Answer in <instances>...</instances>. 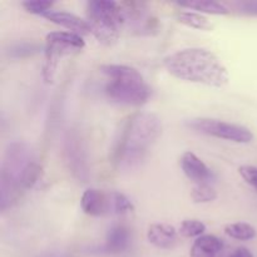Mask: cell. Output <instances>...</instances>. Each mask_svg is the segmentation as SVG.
<instances>
[{
    "mask_svg": "<svg viewBox=\"0 0 257 257\" xmlns=\"http://www.w3.org/2000/svg\"><path fill=\"white\" fill-rule=\"evenodd\" d=\"M163 65L171 75L186 82L221 88L230 80L227 68L217 55L202 48L178 50L166 57Z\"/></svg>",
    "mask_w": 257,
    "mask_h": 257,
    "instance_id": "1",
    "label": "cell"
},
{
    "mask_svg": "<svg viewBox=\"0 0 257 257\" xmlns=\"http://www.w3.org/2000/svg\"><path fill=\"white\" fill-rule=\"evenodd\" d=\"M162 133L161 119L153 113H137L127 123L119 141L117 162L125 168L142 162Z\"/></svg>",
    "mask_w": 257,
    "mask_h": 257,
    "instance_id": "2",
    "label": "cell"
},
{
    "mask_svg": "<svg viewBox=\"0 0 257 257\" xmlns=\"http://www.w3.org/2000/svg\"><path fill=\"white\" fill-rule=\"evenodd\" d=\"M99 70L107 78L104 93L110 102L131 107L148 102L152 90L137 69L128 65L105 64Z\"/></svg>",
    "mask_w": 257,
    "mask_h": 257,
    "instance_id": "3",
    "label": "cell"
},
{
    "mask_svg": "<svg viewBox=\"0 0 257 257\" xmlns=\"http://www.w3.org/2000/svg\"><path fill=\"white\" fill-rule=\"evenodd\" d=\"M85 14L98 42L104 45L117 43L120 29L125 24L122 4L112 0H90L85 5Z\"/></svg>",
    "mask_w": 257,
    "mask_h": 257,
    "instance_id": "4",
    "label": "cell"
},
{
    "mask_svg": "<svg viewBox=\"0 0 257 257\" xmlns=\"http://www.w3.org/2000/svg\"><path fill=\"white\" fill-rule=\"evenodd\" d=\"M85 43L80 35L72 32H53L45 38L43 79L47 84L54 82L58 63L65 55L80 52Z\"/></svg>",
    "mask_w": 257,
    "mask_h": 257,
    "instance_id": "5",
    "label": "cell"
},
{
    "mask_svg": "<svg viewBox=\"0 0 257 257\" xmlns=\"http://www.w3.org/2000/svg\"><path fill=\"white\" fill-rule=\"evenodd\" d=\"M29 161V150L24 143H13L5 155L2 175V208L4 210L8 201L14 198L22 188V176Z\"/></svg>",
    "mask_w": 257,
    "mask_h": 257,
    "instance_id": "6",
    "label": "cell"
},
{
    "mask_svg": "<svg viewBox=\"0 0 257 257\" xmlns=\"http://www.w3.org/2000/svg\"><path fill=\"white\" fill-rule=\"evenodd\" d=\"M187 127L202 135L236 143H250L253 140V133L248 128L213 118H195L188 120Z\"/></svg>",
    "mask_w": 257,
    "mask_h": 257,
    "instance_id": "7",
    "label": "cell"
},
{
    "mask_svg": "<svg viewBox=\"0 0 257 257\" xmlns=\"http://www.w3.org/2000/svg\"><path fill=\"white\" fill-rule=\"evenodd\" d=\"M80 205L84 213L93 217H99L110 212L109 193L95 190V188H89L83 193L80 198Z\"/></svg>",
    "mask_w": 257,
    "mask_h": 257,
    "instance_id": "8",
    "label": "cell"
},
{
    "mask_svg": "<svg viewBox=\"0 0 257 257\" xmlns=\"http://www.w3.org/2000/svg\"><path fill=\"white\" fill-rule=\"evenodd\" d=\"M43 18L54 23V24L67 28V29H69V32L75 33V34L80 35V37L82 35L92 34V30H90V27L87 20H83L82 18L77 17V15L72 14V13L50 10V12L45 13Z\"/></svg>",
    "mask_w": 257,
    "mask_h": 257,
    "instance_id": "9",
    "label": "cell"
},
{
    "mask_svg": "<svg viewBox=\"0 0 257 257\" xmlns=\"http://www.w3.org/2000/svg\"><path fill=\"white\" fill-rule=\"evenodd\" d=\"M181 167L185 175L197 185L207 183L212 177L210 168L193 152H185L181 157Z\"/></svg>",
    "mask_w": 257,
    "mask_h": 257,
    "instance_id": "10",
    "label": "cell"
},
{
    "mask_svg": "<svg viewBox=\"0 0 257 257\" xmlns=\"http://www.w3.org/2000/svg\"><path fill=\"white\" fill-rule=\"evenodd\" d=\"M177 230L168 223H153L147 231L150 243L162 250H171L177 245Z\"/></svg>",
    "mask_w": 257,
    "mask_h": 257,
    "instance_id": "11",
    "label": "cell"
},
{
    "mask_svg": "<svg viewBox=\"0 0 257 257\" xmlns=\"http://www.w3.org/2000/svg\"><path fill=\"white\" fill-rule=\"evenodd\" d=\"M223 242L213 235H203L193 242L191 247V257H216L222 250Z\"/></svg>",
    "mask_w": 257,
    "mask_h": 257,
    "instance_id": "12",
    "label": "cell"
},
{
    "mask_svg": "<svg viewBox=\"0 0 257 257\" xmlns=\"http://www.w3.org/2000/svg\"><path fill=\"white\" fill-rule=\"evenodd\" d=\"M131 233L125 226H113L107 233L105 238V251L110 253H120L130 246Z\"/></svg>",
    "mask_w": 257,
    "mask_h": 257,
    "instance_id": "13",
    "label": "cell"
},
{
    "mask_svg": "<svg viewBox=\"0 0 257 257\" xmlns=\"http://www.w3.org/2000/svg\"><path fill=\"white\" fill-rule=\"evenodd\" d=\"M181 8L193 9L198 13H206L212 15H227L230 9L222 3L210 2V0H196V2H180L177 3Z\"/></svg>",
    "mask_w": 257,
    "mask_h": 257,
    "instance_id": "14",
    "label": "cell"
},
{
    "mask_svg": "<svg viewBox=\"0 0 257 257\" xmlns=\"http://www.w3.org/2000/svg\"><path fill=\"white\" fill-rule=\"evenodd\" d=\"M225 233L230 236L231 238H235V240L238 241L252 240L257 236L256 228L245 222H236L226 225Z\"/></svg>",
    "mask_w": 257,
    "mask_h": 257,
    "instance_id": "15",
    "label": "cell"
},
{
    "mask_svg": "<svg viewBox=\"0 0 257 257\" xmlns=\"http://www.w3.org/2000/svg\"><path fill=\"white\" fill-rule=\"evenodd\" d=\"M177 19L181 24L187 25V27L193 28L198 30H212L213 25L211 24L210 20L203 15L193 12H182L177 15Z\"/></svg>",
    "mask_w": 257,
    "mask_h": 257,
    "instance_id": "16",
    "label": "cell"
},
{
    "mask_svg": "<svg viewBox=\"0 0 257 257\" xmlns=\"http://www.w3.org/2000/svg\"><path fill=\"white\" fill-rule=\"evenodd\" d=\"M110 197V212L115 215H125L135 211V206L131 202L130 198L118 191L109 192Z\"/></svg>",
    "mask_w": 257,
    "mask_h": 257,
    "instance_id": "17",
    "label": "cell"
},
{
    "mask_svg": "<svg viewBox=\"0 0 257 257\" xmlns=\"http://www.w3.org/2000/svg\"><path fill=\"white\" fill-rule=\"evenodd\" d=\"M191 197L196 203H208L217 198V192L208 183H202L193 187V190L191 191Z\"/></svg>",
    "mask_w": 257,
    "mask_h": 257,
    "instance_id": "18",
    "label": "cell"
},
{
    "mask_svg": "<svg viewBox=\"0 0 257 257\" xmlns=\"http://www.w3.org/2000/svg\"><path fill=\"white\" fill-rule=\"evenodd\" d=\"M206 231V225L202 221L198 220H185L180 226L178 233L183 237L192 238V237H201L203 236Z\"/></svg>",
    "mask_w": 257,
    "mask_h": 257,
    "instance_id": "19",
    "label": "cell"
},
{
    "mask_svg": "<svg viewBox=\"0 0 257 257\" xmlns=\"http://www.w3.org/2000/svg\"><path fill=\"white\" fill-rule=\"evenodd\" d=\"M40 175H42V167L37 162L32 161V162L28 163L22 176V182H20L22 188L29 190V188L34 187L35 183L39 181Z\"/></svg>",
    "mask_w": 257,
    "mask_h": 257,
    "instance_id": "20",
    "label": "cell"
},
{
    "mask_svg": "<svg viewBox=\"0 0 257 257\" xmlns=\"http://www.w3.org/2000/svg\"><path fill=\"white\" fill-rule=\"evenodd\" d=\"M53 5H54V3L49 2V0H27V2H23V7L28 13L40 15V17H43L45 13L50 12Z\"/></svg>",
    "mask_w": 257,
    "mask_h": 257,
    "instance_id": "21",
    "label": "cell"
},
{
    "mask_svg": "<svg viewBox=\"0 0 257 257\" xmlns=\"http://www.w3.org/2000/svg\"><path fill=\"white\" fill-rule=\"evenodd\" d=\"M241 177L257 191V167L255 166H241L238 168Z\"/></svg>",
    "mask_w": 257,
    "mask_h": 257,
    "instance_id": "22",
    "label": "cell"
},
{
    "mask_svg": "<svg viewBox=\"0 0 257 257\" xmlns=\"http://www.w3.org/2000/svg\"><path fill=\"white\" fill-rule=\"evenodd\" d=\"M233 5L241 14L257 17V2H238Z\"/></svg>",
    "mask_w": 257,
    "mask_h": 257,
    "instance_id": "23",
    "label": "cell"
},
{
    "mask_svg": "<svg viewBox=\"0 0 257 257\" xmlns=\"http://www.w3.org/2000/svg\"><path fill=\"white\" fill-rule=\"evenodd\" d=\"M230 257H253L251 251L246 247H237L232 253H231Z\"/></svg>",
    "mask_w": 257,
    "mask_h": 257,
    "instance_id": "24",
    "label": "cell"
}]
</instances>
